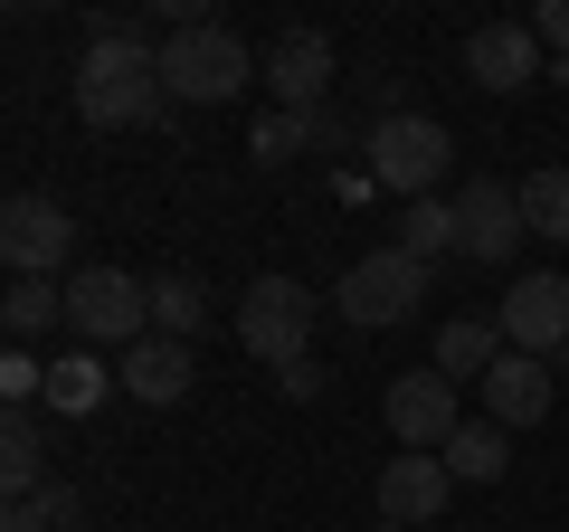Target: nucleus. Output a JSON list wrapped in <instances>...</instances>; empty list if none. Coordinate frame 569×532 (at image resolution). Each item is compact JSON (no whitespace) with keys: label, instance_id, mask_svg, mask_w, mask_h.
<instances>
[{"label":"nucleus","instance_id":"nucleus-6","mask_svg":"<svg viewBox=\"0 0 569 532\" xmlns=\"http://www.w3.org/2000/svg\"><path fill=\"white\" fill-rule=\"evenodd\" d=\"M238 343L257 352L266 371L305 362V352H313V295L295 286V276H257V286L238 295Z\"/></svg>","mask_w":569,"mask_h":532},{"label":"nucleus","instance_id":"nucleus-13","mask_svg":"<svg viewBox=\"0 0 569 532\" xmlns=\"http://www.w3.org/2000/svg\"><path fill=\"white\" fill-rule=\"evenodd\" d=\"M447 504H456V475H447V456H389V466H380V523L447 532Z\"/></svg>","mask_w":569,"mask_h":532},{"label":"nucleus","instance_id":"nucleus-11","mask_svg":"<svg viewBox=\"0 0 569 532\" xmlns=\"http://www.w3.org/2000/svg\"><path fill=\"white\" fill-rule=\"evenodd\" d=\"M512 238H531L522 228V181H466L456 190V257L512 266Z\"/></svg>","mask_w":569,"mask_h":532},{"label":"nucleus","instance_id":"nucleus-22","mask_svg":"<svg viewBox=\"0 0 569 532\" xmlns=\"http://www.w3.org/2000/svg\"><path fill=\"white\" fill-rule=\"evenodd\" d=\"M522 228H531V238H569V162L522 181Z\"/></svg>","mask_w":569,"mask_h":532},{"label":"nucleus","instance_id":"nucleus-27","mask_svg":"<svg viewBox=\"0 0 569 532\" xmlns=\"http://www.w3.org/2000/svg\"><path fill=\"white\" fill-rule=\"evenodd\" d=\"M29 504H39L48 523H58V532H77V513H86V504H77V485H58V475H48V485L29 494Z\"/></svg>","mask_w":569,"mask_h":532},{"label":"nucleus","instance_id":"nucleus-2","mask_svg":"<svg viewBox=\"0 0 569 532\" xmlns=\"http://www.w3.org/2000/svg\"><path fill=\"white\" fill-rule=\"evenodd\" d=\"M162 86H171V105H238L247 86H257V58H247L238 29L190 20V29L162 39Z\"/></svg>","mask_w":569,"mask_h":532},{"label":"nucleus","instance_id":"nucleus-19","mask_svg":"<svg viewBox=\"0 0 569 532\" xmlns=\"http://www.w3.org/2000/svg\"><path fill=\"white\" fill-rule=\"evenodd\" d=\"M0 324H10V352H29L48 324H67V286H58V276H10V295H0Z\"/></svg>","mask_w":569,"mask_h":532},{"label":"nucleus","instance_id":"nucleus-28","mask_svg":"<svg viewBox=\"0 0 569 532\" xmlns=\"http://www.w3.org/2000/svg\"><path fill=\"white\" fill-rule=\"evenodd\" d=\"M0 532H58V523H48L39 504H10V523H0Z\"/></svg>","mask_w":569,"mask_h":532},{"label":"nucleus","instance_id":"nucleus-15","mask_svg":"<svg viewBox=\"0 0 569 532\" xmlns=\"http://www.w3.org/2000/svg\"><path fill=\"white\" fill-rule=\"evenodd\" d=\"M485 418L493 428H541L550 418V362H531V352H503V362L485 371Z\"/></svg>","mask_w":569,"mask_h":532},{"label":"nucleus","instance_id":"nucleus-12","mask_svg":"<svg viewBox=\"0 0 569 532\" xmlns=\"http://www.w3.org/2000/svg\"><path fill=\"white\" fill-rule=\"evenodd\" d=\"M266 86H276V115H323V96H332V39H323V29H276V48H266Z\"/></svg>","mask_w":569,"mask_h":532},{"label":"nucleus","instance_id":"nucleus-10","mask_svg":"<svg viewBox=\"0 0 569 532\" xmlns=\"http://www.w3.org/2000/svg\"><path fill=\"white\" fill-rule=\"evenodd\" d=\"M466 77L485 86V96H522V86H550V48L531 20H485L466 39Z\"/></svg>","mask_w":569,"mask_h":532},{"label":"nucleus","instance_id":"nucleus-24","mask_svg":"<svg viewBox=\"0 0 569 532\" xmlns=\"http://www.w3.org/2000/svg\"><path fill=\"white\" fill-rule=\"evenodd\" d=\"M305 144H313V115H266L257 134H247V152H257L266 171H284V162H295Z\"/></svg>","mask_w":569,"mask_h":532},{"label":"nucleus","instance_id":"nucleus-20","mask_svg":"<svg viewBox=\"0 0 569 532\" xmlns=\"http://www.w3.org/2000/svg\"><path fill=\"white\" fill-rule=\"evenodd\" d=\"M447 475L456 485H493V475H503V428H493V418H466V428L447 437Z\"/></svg>","mask_w":569,"mask_h":532},{"label":"nucleus","instance_id":"nucleus-29","mask_svg":"<svg viewBox=\"0 0 569 532\" xmlns=\"http://www.w3.org/2000/svg\"><path fill=\"white\" fill-rule=\"evenodd\" d=\"M380 532H408V523H380Z\"/></svg>","mask_w":569,"mask_h":532},{"label":"nucleus","instance_id":"nucleus-1","mask_svg":"<svg viewBox=\"0 0 569 532\" xmlns=\"http://www.w3.org/2000/svg\"><path fill=\"white\" fill-rule=\"evenodd\" d=\"M77 115L86 124H162L171 115V86H162V39L142 20H96L86 29V58H77Z\"/></svg>","mask_w":569,"mask_h":532},{"label":"nucleus","instance_id":"nucleus-9","mask_svg":"<svg viewBox=\"0 0 569 532\" xmlns=\"http://www.w3.org/2000/svg\"><path fill=\"white\" fill-rule=\"evenodd\" d=\"M493 324H503L512 352L550 362V352L569 343V276H560V266H531V276H512V295L493 305Z\"/></svg>","mask_w":569,"mask_h":532},{"label":"nucleus","instance_id":"nucleus-17","mask_svg":"<svg viewBox=\"0 0 569 532\" xmlns=\"http://www.w3.org/2000/svg\"><path fill=\"white\" fill-rule=\"evenodd\" d=\"M0 485H10V504H29V494L48 485V428H39V410L0 418Z\"/></svg>","mask_w":569,"mask_h":532},{"label":"nucleus","instance_id":"nucleus-30","mask_svg":"<svg viewBox=\"0 0 569 532\" xmlns=\"http://www.w3.org/2000/svg\"><path fill=\"white\" fill-rule=\"evenodd\" d=\"M447 532H456V523H447Z\"/></svg>","mask_w":569,"mask_h":532},{"label":"nucleus","instance_id":"nucleus-21","mask_svg":"<svg viewBox=\"0 0 569 532\" xmlns=\"http://www.w3.org/2000/svg\"><path fill=\"white\" fill-rule=\"evenodd\" d=\"M200 324H209V295L190 286V276H152V333H171V343H190Z\"/></svg>","mask_w":569,"mask_h":532},{"label":"nucleus","instance_id":"nucleus-23","mask_svg":"<svg viewBox=\"0 0 569 532\" xmlns=\"http://www.w3.org/2000/svg\"><path fill=\"white\" fill-rule=\"evenodd\" d=\"M399 247H408V257H447V247H456V200H408V219H399Z\"/></svg>","mask_w":569,"mask_h":532},{"label":"nucleus","instance_id":"nucleus-14","mask_svg":"<svg viewBox=\"0 0 569 532\" xmlns=\"http://www.w3.org/2000/svg\"><path fill=\"white\" fill-rule=\"evenodd\" d=\"M114 381H123V400H142V410H181L200 371H190V343H171V333H142V343L123 352Z\"/></svg>","mask_w":569,"mask_h":532},{"label":"nucleus","instance_id":"nucleus-5","mask_svg":"<svg viewBox=\"0 0 569 532\" xmlns=\"http://www.w3.org/2000/svg\"><path fill=\"white\" fill-rule=\"evenodd\" d=\"M67 333H77V352H96V343L133 352L152 333V286H133L123 266H77L67 276Z\"/></svg>","mask_w":569,"mask_h":532},{"label":"nucleus","instance_id":"nucleus-7","mask_svg":"<svg viewBox=\"0 0 569 532\" xmlns=\"http://www.w3.org/2000/svg\"><path fill=\"white\" fill-rule=\"evenodd\" d=\"M0 257H10V276H77V219H67L58 200H39V190H20V200L0 209Z\"/></svg>","mask_w":569,"mask_h":532},{"label":"nucleus","instance_id":"nucleus-4","mask_svg":"<svg viewBox=\"0 0 569 532\" xmlns=\"http://www.w3.org/2000/svg\"><path fill=\"white\" fill-rule=\"evenodd\" d=\"M361 152H370V181H380V190H399V200H437V181H447V162H456V134L437 115H380L361 134Z\"/></svg>","mask_w":569,"mask_h":532},{"label":"nucleus","instance_id":"nucleus-16","mask_svg":"<svg viewBox=\"0 0 569 532\" xmlns=\"http://www.w3.org/2000/svg\"><path fill=\"white\" fill-rule=\"evenodd\" d=\"M503 352H512V343H503L493 314H456V324H437V371H447V381H485Z\"/></svg>","mask_w":569,"mask_h":532},{"label":"nucleus","instance_id":"nucleus-8","mask_svg":"<svg viewBox=\"0 0 569 532\" xmlns=\"http://www.w3.org/2000/svg\"><path fill=\"white\" fill-rule=\"evenodd\" d=\"M456 428H466V410H456V381H447L437 362L389 381V437H399L408 456H447Z\"/></svg>","mask_w":569,"mask_h":532},{"label":"nucleus","instance_id":"nucleus-18","mask_svg":"<svg viewBox=\"0 0 569 532\" xmlns=\"http://www.w3.org/2000/svg\"><path fill=\"white\" fill-rule=\"evenodd\" d=\"M114 390H123V381L96 362V352H58V362H48V400H39V410H58V418H86V410H104Z\"/></svg>","mask_w":569,"mask_h":532},{"label":"nucleus","instance_id":"nucleus-25","mask_svg":"<svg viewBox=\"0 0 569 532\" xmlns=\"http://www.w3.org/2000/svg\"><path fill=\"white\" fill-rule=\"evenodd\" d=\"M0 400H10V410H39L48 400V362L39 352H0Z\"/></svg>","mask_w":569,"mask_h":532},{"label":"nucleus","instance_id":"nucleus-3","mask_svg":"<svg viewBox=\"0 0 569 532\" xmlns=\"http://www.w3.org/2000/svg\"><path fill=\"white\" fill-rule=\"evenodd\" d=\"M332 305H342V324H351V333H399L408 314L427 305V266L408 257V247H361V257L342 266Z\"/></svg>","mask_w":569,"mask_h":532},{"label":"nucleus","instance_id":"nucleus-26","mask_svg":"<svg viewBox=\"0 0 569 532\" xmlns=\"http://www.w3.org/2000/svg\"><path fill=\"white\" fill-rule=\"evenodd\" d=\"M323 381H332V371L313 362V352H305V362H284V371H276V390H284V400H323Z\"/></svg>","mask_w":569,"mask_h":532}]
</instances>
